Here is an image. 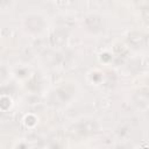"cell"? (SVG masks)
Wrapping results in <instances>:
<instances>
[{"label":"cell","mask_w":149,"mask_h":149,"mask_svg":"<svg viewBox=\"0 0 149 149\" xmlns=\"http://www.w3.org/2000/svg\"><path fill=\"white\" fill-rule=\"evenodd\" d=\"M147 13H148V15H146L144 17H146L147 20H149V8H146V9L143 10V14H147Z\"/></svg>","instance_id":"4"},{"label":"cell","mask_w":149,"mask_h":149,"mask_svg":"<svg viewBox=\"0 0 149 149\" xmlns=\"http://www.w3.org/2000/svg\"><path fill=\"white\" fill-rule=\"evenodd\" d=\"M129 42L132 44H134L135 47H141L146 43V37L142 34L139 33H132L129 35Z\"/></svg>","instance_id":"1"},{"label":"cell","mask_w":149,"mask_h":149,"mask_svg":"<svg viewBox=\"0 0 149 149\" xmlns=\"http://www.w3.org/2000/svg\"><path fill=\"white\" fill-rule=\"evenodd\" d=\"M86 23H87V26H88L90 28L97 29V28L100 27L101 21H100V19L97 17V16H90V17H87V20H86Z\"/></svg>","instance_id":"3"},{"label":"cell","mask_w":149,"mask_h":149,"mask_svg":"<svg viewBox=\"0 0 149 149\" xmlns=\"http://www.w3.org/2000/svg\"><path fill=\"white\" fill-rule=\"evenodd\" d=\"M64 41H65V34H63V33H61V31H56V33L52 35V37H51V42H52L54 44H56V45L62 44Z\"/></svg>","instance_id":"2"}]
</instances>
